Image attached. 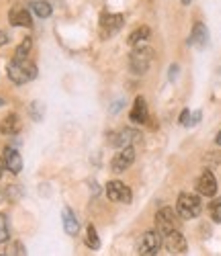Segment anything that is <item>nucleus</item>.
I'll list each match as a JSON object with an SVG mask.
<instances>
[{
    "label": "nucleus",
    "mask_w": 221,
    "mask_h": 256,
    "mask_svg": "<svg viewBox=\"0 0 221 256\" xmlns=\"http://www.w3.org/2000/svg\"><path fill=\"white\" fill-rule=\"evenodd\" d=\"M10 240V228L6 222V216L0 213V244H6Z\"/></svg>",
    "instance_id": "nucleus-22"
},
{
    "label": "nucleus",
    "mask_w": 221,
    "mask_h": 256,
    "mask_svg": "<svg viewBox=\"0 0 221 256\" xmlns=\"http://www.w3.org/2000/svg\"><path fill=\"white\" fill-rule=\"evenodd\" d=\"M190 44H192L194 48H198V50L207 48V44H209V31H207V27L201 23V20H198V23H194V27H192Z\"/></svg>",
    "instance_id": "nucleus-14"
},
{
    "label": "nucleus",
    "mask_w": 221,
    "mask_h": 256,
    "mask_svg": "<svg viewBox=\"0 0 221 256\" xmlns=\"http://www.w3.org/2000/svg\"><path fill=\"white\" fill-rule=\"evenodd\" d=\"M148 39H150V27H140V29H136L134 33L129 35L127 44H129L131 48H136V46H142V44H146Z\"/></svg>",
    "instance_id": "nucleus-18"
},
{
    "label": "nucleus",
    "mask_w": 221,
    "mask_h": 256,
    "mask_svg": "<svg viewBox=\"0 0 221 256\" xmlns=\"http://www.w3.org/2000/svg\"><path fill=\"white\" fill-rule=\"evenodd\" d=\"M2 199H4V193H2V190H0V203H2Z\"/></svg>",
    "instance_id": "nucleus-31"
},
{
    "label": "nucleus",
    "mask_w": 221,
    "mask_h": 256,
    "mask_svg": "<svg viewBox=\"0 0 221 256\" xmlns=\"http://www.w3.org/2000/svg\"><path fill=\"white\" fill-rule=\"evenodd\" d=\"M180 2H182V4H184V6H188V4H190V2H192V0H180Z\"/></svg>",
    "instance_id": "nucleus-30"
},
{
    "label": "nucleus",
    "mask_w": 221,
    "mask_h": 256,
    "mask_svg": "<svg viewBox=\"0 0 221 256\" xmlns=\"http://www.w3.org/2000/svg\"><path fill=\"white\" fill-rule=\"evenodd\" d=\"M0 134L2 136H18L20 134V119H18V115H14V113H10V115H6L4 117V121L0 123Z\"/></svg>",
    "instance_id": "nucleus-16"
},
{
    "label": "nucleus",
    "mask_w": 221,
    "mask_h": 256,
    "mask_svg": "<svg viewBox=\"0 0 221 256\" xmlns=\"http://www.w3.org/2000/svg\"><path fill=\"white\" fill-rule=\"evenodd\" d=\"M129 119L134 123H146L148 121V102L144 96H138L134 102V109L129 113Z\"/></svg>",
    "instance_id": "nucleus-17"
},
{
    "label": "nucleus",
    "mask_w": 221,
    "mask_h": 256,
    "mask_svg": "<svg viewBox=\"0 0 221 256\" xmlns=\"http://www.w3.org/2000/svg\"><path fill=\"white\" fill-rule=\"evenodd\" d=\"M209 213H211V220H213L215 224L221 222V199H213V201L209 203Z\"/></svg>",
    "instance_id": "nucleus-23"
},
{
    "label": "nucleus",
    "mask_w": 221,
    "mask_h": 256,
    "mask_svg": "<svg viewBox=\"0 0 221 256\" xmlns=\"http://www.w3.org/2000/svg\"><path fill=\"white\" fill-rule=\"evenodd\" d=\"M201 199L196 195H188V193H182L178 197V203H176V211H178V216L184 218V220H194L201 216Z\"/></svg>",
    "instance_id": "nucleus-3"
},
{
    "label": "nucleus",
    "mask_w": 221,
    "mask_h": 256,
    "mask_svg": "<svg viewBox=\"0 0 221 256\" xmlns=\"http://www.w3.org/2000/svg\"><path fill=\"white\" fill-rule=\"evenodd\" d=\"M110 138L113 140H108L110 146H119V148H125V146H134V144H140L142 142V136L134 130H125L121 134H110Z\"/></svg>",
    "instance_id": "nucleus-12"
},
{
    "label": "nucleus",
    "mask_w": 221,
    "mask_h": 256,
    "mask_svg": "<svg viewBox=\"0 0 221 256\" xmlns=\"http://www.w3.org/2000/svg\"><path fill=\"white\" fill-rule=\"evenodd\" d=\"M62 220H64V230H66V234H68V236H78L80 224H78V220H76V213H74L70 207H64Z\"/></svg>",
    "instance_id": "nucleus-15"
},
{
    "label": "nucleus",
    "mask_w": 221,
    "mask_h": 256,
    "mask_svg": "<svg viewBox=\"0 0 221 256\" xmlns=\"http://www.w3.org/2000/svg\"><path fill=\"white\" fill-rule=\"evenodd\" d=\"M86 246L92 248V250H98L100 248V240H98V234H96V228L94 226H88L86 228Z\"/></svg>",
    "instance_id": "nucleus-21"
},
{
    "label": "nucleus",
    "mask_w": 221,
    "mask_h": 256,
    "mask_svg": "<svg viewBox=\"0 0 221 256\" xmlns=\"http://www.w3.org/2000/svg\"><path fill=\"white\" fill-rule=\"evenodd\" d=\"M215 142H217V146H221V132L217 134V140H215Z\"/></svg>",
    "instance_id": "nucleus-29"
},
{
    "label": "nucleus",
    "mask_w": 221,
    "mask_h": 256,
    "mask_svg": "<svg viewBox=\"0 0 221 256\" xmlns=\"http://www.w3.org/2000/svg\"><path fill=\"white\" fill-rule=\"evenodd\" d=\"M160 246H162V238H160V232L156 230V232H146L144 234V238H142V242H140V252L142 254H158V250H160Z\"/></svg>",
    "instance_id": "nucleus-8"
},
{
    "label": "nucleus",
    "mask_w": 221,
    "mask_h": 256,
    "mask_svg": "<svg viewBox=\"0 0 221 256\" xmlns=\"http://www.w3.org/2000/svg\"><path fill=\"white\" fill-rule=\"evenodd\" d=\"M2 104H4V100H2V98H0V106H2Z\"/></svg>",
    "instance_id": "nucleus-32"
},
{
    "label": "nucleus",
    "mask_w": 221,
    "mask_h": 256,
    "mask_svg": "<svg viewBox=\"0 0 221 256\" xmlns=\"http://www.w3.org/2000/svg\"><path fill=\"white\" fill-rule=\"evenodd\" d=\"M196 190L203 197H215V193H217V178H215V174L209 172V170H205V172L201 174V178H198V182H196Z\"/></svg>",
    "instance_id": "nucleus-10"
},
{
    "label": "nucleus",
    "mask_w": 221,
    "mask_h": 256,
    "mask_svg": "<svg viewBox=\"0 0 221 256\" xmlns=\"http://www.w3.org/2000/svg\"><path fill=\"white\" fill-rule=\"evenodd\" d=\"M31 115L35 121H41L43 119V104L41 102H33L31 104Z\"/></svg>",
    "instance_id": "nucleus-24"
},
{
    "label": "nucleus",
    "mask_w": 221,
    "mask_h": 256,
    "mask_svg": "<svg viewBox=\"0 0 221 256\" xmlns=\"http://www.w3.org/2000/svg\"><path fill=\"white\" fill-rule=\"evenodd\" d=\"M188 117H190V111H182V115H180V123H182V125H188Z\"/></svg>",
    "instance_id": "nucleus-27"
},
{
    "label": "nucleus",
    "mask_w": 221,
    "mask_h": 256,
    "mask_svg": "<svg viewBox=\"0 0 221 256\" xmlns=\"http://www.w3.org/2000/svg\"><path fill=\"white\" fill-rule=\"evenodd\" d=\"M8 20L12 27H33V18L25 6H12L8 12Z\"/></svg>",
    "instance_id": "nucleus-11"
},
{
    "label": "nucleus",
    "mask_w": 221,
    "mask_h": 256,
    "mask_svg": "<svg viewBox=\"0 0 221 256\" xmlns=\"http://www.w3.org/2000/svg\"><path fill=\"white\" fill-rule=\"evenodd\" d=\"M31 8H33V12H35L39 18H50L52 12H54L52 4L46 2V0H33V2H31Z\"/></svg>",
    "instance_id": "nucleus-19"
},
{
    "label": "nucleus",
    "mask_w": 221,
    "mask_h": 256,
    "mask_svg": "<svg viewBox=\"0 0 221 256\" xmlns=\"http://www.w3.org/2000/svg\"><path fill=\"white\" fill-rule=\"evenodd\" d=\"M8 41H10L8 33H6V31H0V48H2V46H6Z\"/></svg>",
    "instance_id": "nucleus-26"
},
{
    "label": "nucleus",
    "mask_w": 221,
    "mask_h": 256,
    "mask_svg": "<svg viewBox=\"0 0 221 256\" xmlns=\"http://www.w3.org/2000/svg\"><path fill=\"white\" fill-rule=\"evenodd\" d=\"M4 158H0V178H2V174H4Z\"/></svg>",
    "instance_id": "nucleus-28"
},
{
    "label": "nucleus",
    "mask_w": 221,
    "mask_h": 256,
    "mask_svg": "<svg viewBox=\"0 0 221 256\" xmlns=\"http://www.w3.org/2000/svg\"><path fill=\"white\" fill-rule=\"evenodd\" d=\"M6 72L14 84H27L37 78V66L29 60H12Z\"/></svg>",
    "instance_id": "nucleus-1"
},
{
    "label": "nucleus",
    "mask_w": 221,
    "mask_h": 256,
    "mask_svg": "<svg viewBox=\"0 0 221 256\" xmlns=\"http://www.w3.org/2000/svg\"><path fill=\"white\" fill-rule=\"evenodd\" d=\"M106 195L113 203H123V205H129L131 199H134L129 186L125 182H121V180H110L106 184Z\"/></svg>",
    "instance_id": "nucleus-4"
},
{
    "label": "nucleus",
    "mask_w": 221,
    "mask_h": 256,
    "mask_svg": "<svg viewBox=\"0 0 221 256\" xmlns=\"http://www.w3.org/2000/svg\"><path fill=\"white\" fill-rule=\"evenodd\" d=\"M164 244H166L168 252H172V254H184L186 248H188L186 238L182 236L180 232H176V230H172L170 234H166V242Z\"/></svg>",
    "instance_id": "nucleus-9"
},
{
    "label": "nucleus",
    "mask_w": 221,
    "mask_h": 256,
    "mask_svg": "<svg viewBox=\"0 0 221 256\" xmlns=\"http://www.w3.org/2000/svg\"><path fill=\"white\" fill-rule=\"evenodd\" d=\"M31 50H33V39L31 37H25L23 41H20V46L16 48V52H14V60H27L29 54H31Z\"/></svg>",
    "instance_id": "nucleus-20"
},
{
    "label": "nucleus",
    "mask_w": 221,
    "mask_h": 256,
    "mask_svg": "<svg viewBox=\"0 0 221 256\" xmlns=\"http://www.w3.org/2000/svg\"><path fill=\"white\" fill-rule=\"evenodd\" d=\"M4 164H6V170H10L12 174H20V170H23V158H20L18 150L14 148H4Z\"/></svg>",
    "instance_id": "nucleus-13"
},
{
    "label": "nucleus",
    "mask_w": 221,
    "mask_h": 256,
    "mask_svg": "<svg viewBox=\"0 0 221 256\" xmlns=\"http://www.w3.org/2000/svg\"><path fill=\"white\" fill-rule=\"evenodd\" d=\"M6 254H27V250H25V246L20 244V242H14L10 248H8V252Z\"/></svg>",
    "instance_id": "nucleus-25"
},
{
    "label": "nucleus",
    "mask_w": 221,
    "mask_h": 256,
    "mask_svg": "<svg viewBox=\"0 0 221 256\" xmlns=\"http://www.w3.org/2000/svg\"><path fill=\"white\" fill-rule=\"evenodd\" d=\"M134 162H136V150H134V146H125V148H121L119 154H115L113 162H110V168H113V172L121 174Z\"/></svg>",
    "instance_id": "nucleus-5"
},
{
    "label": "nucleus",
    "mask_w": 221,
    "mask_h": 256,
    "mask_svg": "<svg viewBox=\"0 0 221 256\" xmlns=\"http://www.w3.org/2000/svg\"><path fill=\"white\" fill-rule=\"evenodd\" d=\"M156 230L160 232V236H166L172 230H176V213L172 207H164L156 213Z\"/></svg>",
    "instance_id": "nucleus-6"
},
{
    "label": "nucleus",
    "mask_w": 221,
    "mask_h": 256,
    "mask_svg": "<svg viewBox=\"0 0 221 256\" xmlns=\"http://www.w3.org/2000/svg\"><path fill=\"white\" fill-rule=\"evenodd\" d=\"M125 25V16L123 14H102L100 16V33L102 37H110V35H115L123 29Z\"/></svg>",
    "instance_id": "nucleus-7"
},
{
    "label": "nucleus",
    "mask_w": 221,
    "mask_h": 256,
    "mask_svg": "<svg viewBox=\"0 0 221 256\" xmlns=\"http://www.w3.org/2000/svg\"><path fill=\"white\" fill-rule=\"evenodd\" d=\"M152 62H154V50L144 48V44H142V46H136L134 54H131L129 68H131L134 74H146L150 70V66H152Z\"/></svg>",
    "instance_id": "nucleus-2"
}]
</instances>
